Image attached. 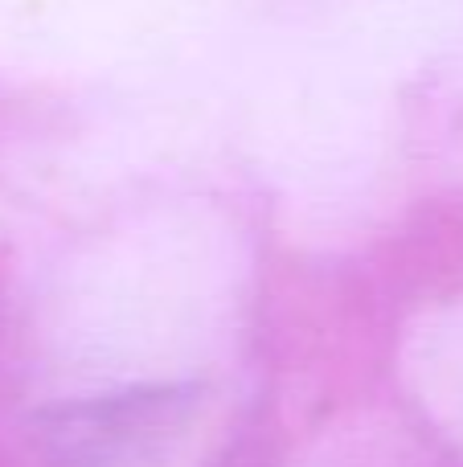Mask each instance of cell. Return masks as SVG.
Wrapping results in <instances>:
<instances>
[{"mask_svg":"<svg viewBox=\"0 0 463 467\" xmlns=\"http://www.w3.org/2000/svg\"><path fill=\"white\" fill-rule=\"evenodd\" d=\"M193 389L156 386L57 406L37 422L49 467H123L185 419Z\"/></svg>","mask_w":463,"mask_h":467,"instance_id":"1","label":"cell"}]
</instances>
